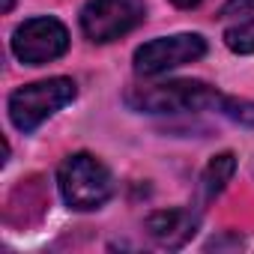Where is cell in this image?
Segmentation results:
<instances>
[{
	"mask_svg": "<svg viewBox=\"0 0 254 254\" xmlns=\"http://www.w3.org/2000/svg\"><path fill=\"white\" fill-rule=\"evenodd\" d=\"M57 183H60V194L66 200V206L78 209V212L99 209L114 194L111 171L90 153L69 156L57 171Z\"/></svg>",
	"mask_w": 254,
	"mask_h": 254,
	"instance_id": "cell-1",
	"label": "cell"
},
{
	"mask_svg": "<svg viewBox=\"0 0 254 254\" xmlns=\"http://www.w3.org/2000/svg\"><path fill=\"white\" fill-rule=\"evenodd\" d=\"M72 99H75V81L69 78L36 81V84L18 87L9 96V120L18 132H33L39 123H45Z\"/></svg>",
	"mask_w": 254,
	"mask_h": 254,
	"instance_id": "cell-2",
	"label": "cell"
},
{
	"mask_svg": "<svg viewBox=\"0 0 254 254\" xmlns=\"http://www.w3.org/2000/svg\"><path fill=\"white\" fill-rule=\"evenodd\" d=\"M221 93L203 81H168L156 87H141L129 93V105L138 111L168 114V111H206L221 108Z\"/></svg>",
	"mask_w": 254,
	"mask_h": 254,
	"instance_id": "cell-3",
	"label": "cell"
},
{
	"mask_svg": "<svg viewBox=\"0 0 254 254\" xmlns=\"http://www.w3.org/2000/svg\"><path fill=\"white\" fill-rule=\"evenodd\" d=\"M144 0H90L81 9V30L90 42H114L144 21Z\"/></svg>",
	"mask_w": 254,
	"mask_h": 254,
	"instance_id": "cell-4",
	"label": "cell"
},
{
	"mask_svg": "<svg viewBox=\"0 0 254 254\" xmlns=\"http://www.w3.org/2000/svg\"><path fill=\"white\" fill-rule=\"evenodd\" d=\"M69 48V30L57 18H30L12 33V54L27 66H42L63 57Z\"/></svg>",
	"mask_w": 254,
	"mask_h": 254,
	"instance_id": "cell-5",
	"label": "cell"
},
{
	"mask_svg": "<svg viewBox=\"0 0 254 254\" xmlns=\"http://www.w3.org/2000/svg\"><path fill=\"white\" fill-rule=\"evenodd\" d=\"M206 54V42L197 33H177V36H162L135 51V72L138 75H162L168 69L194 63Z\"/></svg>",
	"mask_w": 254,
	"mask_h": 254,
	"instance_id": "cell-6",
	"label": "cell"
},
{
	"mask_svg": "<svg viewBox=\"0 0 254 254\" xmlns=\"http://www.w3.org/2000/svg\"><path fill=\"white\" fill-rule=\"evenodd\" d=\"M197 218L189 209H165V212H153L147 218V230L159 245L168 248H180L194 236Z\"/></svg>",
	"mask_w": 254,
	"mask_h": 254,
	"instance_id": "cell-7",
	"label": "cell"
},
{
	"mask_svg": "<svg viewBox=\"0 0 254 254\" xmlns=\"http://www.w3.org/2000/svg\"><path fill=\"white\" fill-rule=\"evenodd\" d=\"M233 171H236V159H233V153L212 156L209 165H206V171H203V177H200V189H203V194H206V197H215L218 191H224V186L230 183Z\"/></svg>",
	"mask_w": 254,
	"mask_h": 254,
	"instance_id": "cell-8",
	"label": "cell"
},
{
	"mask_svg": "<svg viewBox=\"0 0 254 254\" xmlns=\"http://www.w3.org/2000/svg\"><path fill=\"white\" fill-rule=\"evenodd\" d=\"M224 45L233 54H254V18L245 24H236L224 33Z\"/></svg>",
	"mask_w": 254,
	"mask_h": 254,
	"instance_id": "cell-9",
	"label": "cell"
},
{
	"mask_svg": "<svg viewBox=\"0 0 254 254\" xmlns=\"http://www.w3.org/2000/svg\"><path fill=\"white\" fill-rule=\"evenodd\" d=\"M218 111H221V114H227L230 120L242 123V126H254V102H245V99H230V96H224Z\"/></svg>",
	"mask_w": 254,
	"mask_h": 254,
	"instance_id": "cell-10",
	"label": "cell"
},
{
	"mask_svg": "<svg viewBox=\"0 0 254 254\" xmlns=\"http://www.w3.org/2000/svg\"><path fill=\"white\" fill-rule=\"evenodd\" d=\"M245 12H254V0H227L221 15H245Z\"/></svg>",
	"mask_w": 254,
	"mask_h": 254,
	"instance_id": "cell-11",
	"label": "cell"
},
{
	"mask_svg": "<svg viewBox=\"0 0 254 254\" xmlns=\"http://www.w3.org/2000/svg\"><path fill=\"white\" fill-rule=\"evenodd\" d=\"M174 6H180V9H191V6H197V3H203V0H171Z\"/></svg>",
	"mask_w": 254,
	"mask_h": 254,
	"instance_id": "cell-12",
	"label": "cell"
}]
</instances>
